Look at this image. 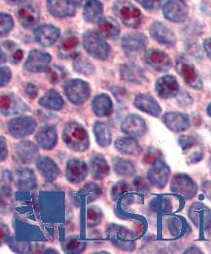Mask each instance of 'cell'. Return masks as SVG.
Segmentation results:
<instances>
[{"label":"cell","instance_id":"6da1fadb","mask_svg":"<svg viewBox=\"0 0 211 254\" xmlns=\"http://www.w3.org/2000/svg\"><path fill=\"white\" fill-rule=\"evenodd\" d=\"M61 138L71 151L86 152L90 147V137L85 127L77 121H68L62 128Z\"/></svg>","mask_w":211,"mask_h":254},{"label":"cell","instance_id":"7a4b0ae2","mask_svg":"<svg viewBox=\"0 0 211 254\" xmlns=\"http://www.w3.org/2000/svg\"><path fill=\"white\" fill-rule=\"evenodd\" d=\"M83 47L91 57L100 61L107 60L111 52L106 38L94 30H88L83 34Z\"/></svg>","mask_w":211,"mask_h":254},{"label":"cell","instance_id":"3957f363","mask_svg":"<svg viewBox=\"0 0 211 254\" xmlns=\"http://www.w3.org/2000/svg\"><path fill=\"white\" fill-rule=\"evenodd\" d=\"M116 17L125 26L137 28L142 23V14L132 3L128 0H117L113 6Z\"/></svg>","mask_w":211,"mask_h":254},{"label":"cell","instance_id":"277c9868","mask_svg":"<svg viewBox=\"0 0 211 254\" xmlns=\"http://www.w3.org/2000/svg\"><path fill=\"white\" fill-rule=\"evenodd\" d=\"M178 143L183 151L186 162L189 165L197 164L204 159V144L199 135L185 134L179 137Z\"/></svg>","mask_w":211,"mask_h":254},{"label":"cell","instance_id":"5b68a950","mask_svg":"<svg viewBox=\"0 0 211 254\" xmlns=\"http://www.w3.org/2000/svg\"><path fill=\"white\" fill-rule=\"evenodd\" d=\"M40 212L46 220L56 221L63 212V197L54 193H44L39 198Z\"/></svg>","mask_w":211,"mask_h":254},{"label":"cell","instance_id":"8992f818","mask_svg":"<svg viewBox=\"0 0 211 254\" xmlns=\"http://www.w3.org/2000/svg\"><path fill=\"white\" fill-rule=\"evenodd\" d=\"M188 215L195 227L206 236L211 233V209L202 203H193L188 209Z\"/></svg>","mask_w":211,"mask_h":254},{"label":"cell","instance_id":"52a82bcc","mask_svg":"<svg viewBox=\"0 0 211 254\" xmlns=\"http://www.w3.org/2000/svg\"><path fill=\"white\" fill-rule=\"evenodd\" d=\"M63 92L71 103L82 105L90 98L91 87L90 84L84 80L70 79L64 83Z\"/></svg>","mask_w":211,"mask_h":254},{"label":"cell","instance_id":"ba28073f","mask_svg":"<svg viewBox=\"0 0 211 254\" xmlns=\"http://www.w3.org/2000/svg\"><path fill=\"white\" fill-rule=\"evenodd\" d=\"M37 127L35 118L27 115H20L12 118L7 123L8 132L17 139H23L34 133Z\"/></svg>","mask_w":211,"mask_h":254},{"label":"cell","instance_id":"9c48e42d","mask_svg":"<svg viewBox=\"0 0 211 254\" xmlns=\"http://www.w3.org/2000/svg\"><path fill=\"white\" fill-rule=\"evenodd\" d=\"M175 67L177 73L183 79L187 86L195 90L203 89L204 84L202 77L191 61L184 57H180L176 62Z\"/></svg>","mask_w":211,"mask_h":254},{"label":"cell","instance_id":"30bf717a","mask_svg":"<svg viewBox=\"0 0 211 254\" xmlns=\"http://www.w3.org/2000/svg\"><path fill=\"white\" fill-rule=\"evenodd\" d=\"M169 176L170 168L161 157L155 160L150 165L147 172V178L150 181L151 185L158 189H163L167 185Z\"/></svg>","mask_w":211,"mask_h":254},{"label":"cell","instance_id":"8fae6325","mask_svg":"<svg viewBox=\"0 0 211 254\" xmlns=\"http://www.w3.org/2000/svg\"><path fill=\"white\" fill-rule=\"evenodd\" d=\"M170 191L183 197L186 200L193 199L198 193V185L193 178L185 174H176L170 182Z\"/></svg>","mask_w":211,"mask_h":254},{"label":"cell","instance_id":"7c38bea8","mask_svg":"<svg viewBox=\"0 0 211 254\" xmlns=\"http://www.w3.org/2000/svg\"><path fill=\"white\" fill-rule=\"evenodd\" d=\"M17 16L20 24L27 29L35 27L40 20L38 6L32 0H22L19 3Z\"/></svg>","mask_w":211,"mask_h":254},{"label":"cell","instance_id":"4fadbf2b","mask_svg":"<svg viewBox=\"0 0 211 254\" xmlns=\"http://www.w3.org/2000/svg\"><path fill=\"white\" fill-rule=\"evenodd\" d=\"M52 61V56L47 52L32 49L27 56L24 69L30 73L45 72Z\"/></svg>","mask_w":211,"mask_h":254},{"label":"cell","instance_id":"5bb4252c","mask_svg":"<svg viewBox=\"0 0 211 254\" xmlns=\"http://www.w3.org/2000/svg\"><path fill=\"white\" fill-rule=\"evenodd\" d=\"M144 62L158 72H166L172 66L170 57L159 49L151 48L144 53Z\"/></svg>","mask_w":211,"mask_h":254},{"label":"cell","instance_id":"9a60e30c","mask_svg":"<svg viewBox=\"0 0 211 254\" xmlns=\"http://www.w3.org/2000/svg\"><path fill=\"white\" fill-rule=\"evenodd\" d=\"M121 130L126 135L135 138L143 137L148 130L146 121L137 114H129L121 124Z\"/></svg>","mask_w":211,"mask_h":254},{"label":"cell","instance_id":"2e32d148","mask_svg":"<svg viewBox=\"0 0 211 254\" xmlns=\"http://www.w3.org/2000/svg\"><path fill=\"white\" fill-rule=\"evenodd\" d=\"M180 86L173 75H164L158 78L155 83V92L162 100L174 99L179 95Z\"/></svg>","mask_w":211,"mask_h":254},{"label":"cell","instance_id":"e0dca14e","mask_svg":"<svg viewBox=\"0 0 211 254\" xmlns=\"http://www.w3.org/2000/svg\"><path fill=\"white\" fill-rule=\"evenodd\" d=\"M1 113L4 116L21 115L29 109L28 105L21 98L12 93L1 95Z\"/></svg>","mask_w":211,"mask_h":254},{"label":"cell","instance_id":"ac0fdd59","mask_svg":"<svg viewBox=\"0 0 211 254\" xmlns=\"http://www.w3.org/2000/svg\"><path fill=\"white\" fill-rule=\"evenodd\" d=\"M162 11L165 19L172 23H184L189 14L185 0H167Z\"/></svg>","mask_w":211,"mask_h":254},{"label":"cell","instance_id":"d6986e66","mask_svg":"<svg viewBox=\"0 0 211 254\" xmlns=\"http://www.w3.org/2000/svg\"><path fill=\"white\" fill-rule=\"evenodd\" d=\"M38 145L29 140H23L14 145V159L21 165H29L37 160Z\"/></svg>","mask_w":211,"mask_h":254},{"label":"cell","instance_id":"ffe728a7","mask_svg":"<svg viewBox=\"0 0 211 254\" xmlns=\"http://www.w3.org/2000/svg\"><path fill=\"white\" fill-rule=\"evenodd\" d=\"M35 143L43 150H53L58 141L57 129L54 125H44L34 135Z\"/></svg>","mask_w":211,"mask_h":254},{"label":"cell","instance_id":"44dd1931","mask_svg":"<svg viewBox=\"0 0 211 254\" xmlns=\"http://www.w3.org/2000/svg\"><path fill=\"white\" fill-rule=\"evenodd\" d=\"M89 166L81 159L72 158L66 162L65 178L71 184H78L87 178Z\"/></svg>","mask_w":211,"mask_h":254},{"label":"cell","instance_id":"7402d4cb","mask_svg":"<svg viewBox=\"0 0 211 254\" xmlns=\"http://www.w3.org/2000/svg\"><path fill=\"white\" fill-rule=\"evenodd\" d=\"M162 122L170 131L181 133L189 129L191 126L190 118L187 114L177 111L166 112L162 116Z\"/></svg>","mask_w":211,"mask_h":254},{"label":"cell","instance_id":"603a6c76","mask_svg":"<svg viewBox=\"0 0 211 254\" xmlns=\"http://www.w3.org/2000/svg\"><path fill=\"white\" fill-rule=\"evenodd\" d=\"M34 40L42 47H50L53 45L60 36L58 27L52 25L37 26L33 32Z\"/></svg>","mask_w":211,"mask_h":254},{"label":"cell","instance_id":"cb8c5ba5","mask_svg":"<svg viewBox=\"0 0 211 254\" xmlns=\"http://www.w3.org/2000/svg\"><path fill=\"white\" fill-rule=\"evenodd\" d=\"M47 10L54 18L73 17L76 14V4L73 0H47Z\"/></svg>","mask_w":211,"mask_h":254},{"label":"cell","instance_id":"d4e9b609","mask_svg":"<svg viewBox=\"0 0 211 254\" xmlns=\"http://www.w3.org/2000/svg\"><path fill=\"white\" fill-rule=\"evenodd\" d=\"M151 37L159 44L173 47L176 44V36L173 31L160 22H154L149 27Z\"/></svg>","mask_w":211,"mask_h":254},{"label":"cell","instance_id":"484cf974","mask_svg":"<svg viewBox=\"0 0 211 254\" xmlns=\"http://www.w3.org/2000/svg\"><path fill=\"white\" fill-rule=\"evenodd\" d=\"M133 105L138 110L156 118L160 116L162 111L158 102L148 94L137 95L133 101Z\"/></svg>","mask_w":211,"mask_h":254},{"label":"cell","instance_id":"4316f807","mask_svg":"<svg viewBox=\"0 0 211 254\" xmlns=\"http://www.w3.org/2000/svg\"><path fill=\"white\" fill-rule=\"evenodd\" d=\"M15 181L16 186L21 191H31L34 190L37 186L36 176L30 168L20 167L15 172Z\"/></svg>","mask_w":211,"mask_h":254},{"label":"cell","instance_id":"83f0119b","mask_svg":"<svg viewBox=\"0 0 211 254\" xmlns=\"http://www.w3.org/2000/svg\"><path fill=\"white\" fill-rule=\"evenodd\" d=\"M36 168L40 175L48 182H53L58 178L60 170L53 159L47 156H40L35 161Z\"/></svg>","mask_w":211,"mask_h":254},{"label":"cell","instance_id":"f1b7e54d","mask_svg":"<svg viewBox=\"0 0 211 254\" xmlns=\"http://www.w3.org/2000/svg\"><path fill=\"white\" fill-rule=\"evenodd\" d=\"M121 79L129 84L141 85L146 81L143 69L134 64H124L120 66Z\"/></svg>","mask_w":211,"mask_h":254},{"label":"cell","instance_id":"f546056e","mask_svg":"<svg viewBox=\"0 0 211 254\" xmlns=\"http://www.w3.org/2000/svg\"><path fill=\"white\" fill-rule=\"evenodd\" d=\"M147 36L140 32L128 33L122 38V48L126 53L132 54L141 51L147 45Z\"/></svg>","mask_w":211,"mask_h":254},{"label":"cell","instance_id":"4dcf8cb0","mask_svg":"<svg viewBox=\"0 0 211 254\" xmlns=\"http://www.w3.org/2000/svg\"><path fill=\"white\" fill-rule=\"evenodd\" d=\"M110 165L103 155H96L90 159L89 172L94 179H105L110 175Z\"/></svg>","mask_w":211,"mask_h":254},{"label":"cell","instance_id":"1f68e13d","mask_svg":"<svg viewBox=\"0 0 211 254\" xmlns=\"http://www.w3.org/2000/svg\"><path fill=\"white\" fill-rule=\"evenodd\" d=\"M79 38L73 33H66L58 44V57L62 59H75L77 56V47Z\"/></svg>","mask_w":211,"mask_h":254},{"label":"cell","instance_id":"d6a6232c","mask_svg":"<svg viewBox=\"0 0 211 254\" xmlns=\"http://www.w3.org/2000/svg\"><path fill=\"white\" fill-rule=\"evenodd\" d=\"M114 146L118 152L127 156H138L142 152V147L137 141V138L130 135L117 138Z\"/></svg>","mask_w":211,"mask_h":254},{"label":"cell","instance_id":"836d02e7","mask_svg":"<svg viewBox=\"0 0 211 254\" xmlns=\"http://www.w3.org/2000/svg\"><path fill=\"white\" fill-rule=\"evenodd\" d=\"M93 132L99 146L106 148L112 144V127L108 123L105 121H96L93 127Z\"/></svg>","mask_w":211,"mask_h":254},{"label":"cell","instance_id":"e575fe53","mask_svg":"<svg viewBox=\"0 0 211 254\" xmlns=\"http://www.w3.org/2000/svg\"><path fill=\"white\" fill-rule=\"evenodd\" d=\"M92 109L98 117H108L114 109L112 99L107 94H99L92 101Z\"/></svg>","mask_w":211,"mask_h":254},{"label":"cell","instance_id":"d590c367","mask_svg":"<svg viewBox=\"0 0 211 254\" xmlns=\"http://www.w3.org/2000/svg\"><path fill=\"white\" fill-rule=\"evenodd\" d=\"M99 32L109 40H116L121 33L119 23L111 17H103L98 23Z\"/></svg>","mask_w":211,"mask_h":254},{"label":"cell","instance_id":"8d00e7d4","mask_svg":"<svg viewBox=\"0 0 211 254\" xmlns=\"http://www.w3.org/2000/svg\"><path fill=\"white\" fill-rule=\"evenodd\" d=\"M110 235L113 236L112 244L115 245L117 248L127 251V252H132L135 248L134 242L132 241L131 232L128 229L121 227L120 228H113V233Z\"/></svg>","mask_w":211,"mask_h":254},{"label":"cell","instance_id":"74e56055","mask_svg":"<svg viewBox=\"0 0 211 254\" xmlns=\"http://www.w3.org/2000/svg\"><path fill=\"white\" fill-rule=\"evenodd\" d=\"M104 6L100 0H88L83 8V18L88 23L98 24L103 18Z\"/></svg>","mask_w":211,"mask_h":254},{"label":"cell","instance_id":"f35d334b","mask_svg":"<svg viewBox=\"0 0 211 254\" xmlns=\"http://www.w3.org/2000/svg\"><path fill=\"white\" fill-rule=\"evenodd\" d=\"M38 103L43 108L48 109V110H53V111L61 110L64 106V101H63L62 97L60 96V94L57 91H55L53 89L47 91L45 93V95L39 99Z\"/></svg>","mask_w":211,"mask_h":254},{"label":"cell","instance_id":"ab89813d","mask_svg":"<svg viewBox=\"0 0 211 254\" xmlns=\"http://www.w3.org/2000/svg\"><path fill=\"white\" fill-rule=\"evenodd\" d=\"M112 163H113L114 172L120 177L131 178L136 173L135 165L131 160L121 158V157H115L112 159Z\"/></svg>","mask_w":211,"mask_h":254},{"label":"cell","instance_id":"60d3db41","mask_svg":"<svg viewBox=\"0 0 211 254\" xmlns=\"http://www.w3.org/2000/svg\"><path fill=\"white\" fill-rule=\"evenodd\" d=\"M167 227L174 237H183L191 232L187 221L181 216H171L167 220Z\"/></svg>","mask_w":211,"mask_h":254},{"label":"cell","instance_id":"b9f144b4","mask_svg":"<svg viewBox=\"0 0 211 254\" xmlns=\"http://www.w3.org/2000/svg\"><path fill=\"white\" fill-rule=\"evenodd\" d=\"M73 68L77 73L84 76H91L96 72V67L94 64L89 59L83 56H78L74 59Z\"/></svg>","mask_w":211,"mask_h":254},{"label":"cell","instance_id":"7bdbcfd3","mask_svg":"<svg viewBox=\"0 0 211 254\" xmlns=\"http://www.w3.org/2000/svg\"><path fill=\"white\" fill-rule=\"evenodd\" d=\"M67 74H68V72L63 66L56 65V64H53V65L49 66L48 69L46 70V76H47L48 81L53 85L61 82L63 79H65Z\"/></svg>","mask_w":211,"mask_h":254},{"label":"cell","instance_id":"ee69618b","mask_svg":"<svg viewBox=\"0 0 211 254\" xmlns=\"http://www.w3.org/2000/svg\"><path fill=\"white\" fill-rule=\"evenodd\" d=\"M2 49L8 54V56L10 57V60L12 63L14 64H18L22 59H23V55L24 52L20 48V46L13 42V41H5L2 43Z\"/></svg>","mask_w":211,"mask_h":254},{"label":"cell","instance_id":"f6af8a7d","mask_svg":"<svg viewBox=\"0 0 211 254\" xmlns=\"http://www.w3.org/2000/svg\"><path fill=\"white\" fill-rule=\"evenodd\" d=\"M62 249L66 254H81L86 249V243L80 242L77 237H69L63 244Z\"/></svg>","mask_w":211,"mask_h":254},{"label":"cell","instance_id":"bcb514c9","mask_svg":"<svg viewBox=\"0 0 211 254\" xmlns=\"http://www.w3.org/2000/svg\"><path fill=\"white\" fill-rule=\"evenodd\" d=\"M103 219L102 209L98 206H91L87 210V224L90 227H95L101 223Z\"/></svg>","mask_w":211,"mask_h":254},{"label":"cell","instance_id":"7dc6e473","mask_svg":"<svg viewBox=\"0 0 211 254\" xmlns=\"http://www.w3.org/2000/svg\"><path fill=\"white\" fill-rule=\"evenodd\" d=\"M130 185L125 182V181H118L116 182L113 187H112V191H111V196H112V200L113 201H118L122 196L126 195L127 193H129L131 191L130 189Z\"/></svg>","mask_w":211,"mask_h":254},{"label":"cell","instance_id":"c3c4849f","mask_svg":"<svg viewBox=\"0 0 211 254\" xmlns=\"http://www.w3.org/2000/svg\"><path fill=\"white\" fill-rule=\"evenodd\" d=\"M14 27V21L13 18L7 13L0 14V31L1 37L8 34Z\"/></svg>","mask_w":211,"mask_h":254},{"label":"cell","instance_id":"681fc988","mask_svg":"<svg viewBox=\"0 0 211 254\" xmlns=\"http://www.w3.org/2000/svg\"><path fill=\"white\" fill-rule=\"evenodd\" d=\"M84 193L87 195V197H89V202H93L94 200H96L97 198H99L102 194V189L101 187L94 183V182H89L84 186L83 189Z\"/></svg>","mask_w":211,"mask_h":254},{"label":"cell","instance_id":"f907efd6","mask_svg":"<svg viewBox=\"0 0 211 254\" xmlns=\"http://www.w3.org/2000/svg\"><path fill=\"white\" fill-rule=\"evenodd\" d=\"M135 1H137L143 8L149 11L157 10L162 5V2H163V0H135Z\"/></svg>","mask_w":211,"mask_h":254},{"label":"cell","instance_id":"816d5d0a","mask_svg":"<svg viewBox=\"0 0 211 254\" xmlns=\"http://www.w3.org/2000/svg\"><path fill=\"white\" fill-rule=\"evenodd\" d=\"M150 181L145 178L138 177L134 179V187L139 191V192H148L150 190Z\"/></svg>","mask_w":211,"mask_h":254},{"label":"cell","instance_id":"f5cc1de1","mask_svg":"<svg viewBox=\"0 0 211 254\" xmlns=\"http://www.w3.org/2000/svg\"><path fill=\"white\" fill-rule=\"evenodd\" d=\"M0 74H1L0 86L1 88H4L10 83L12 79V71L8 66H2L0 69Z\"/></svg>","mask_w":211,"mask_h":254},{"label":"cell","instance_id":"db71d44e","mask_svg":"<svg viewBox=\"0 0 211 254\" xmlns=\"http://www.w3.org/2000/svg\"><path fill=\"white\" fill-rule=\"evenodd\" d=\"M160 157V153L157 149H150L148 152L146 153L144 159H143V162L144 163H150L152 164L155 160H157L158 158Z\"/></svg>","mask_w":211,"mask_h":254},{"label":"cell","instance_id":"11a10c76","mask_svg":"<svg viewBox=\"0 0 211 254\" xmlns=\"http://www.w3.org/2000/svg\"><path fill=\"white\" fill-rule=\"evenodd\" d=\"M0 139H1V141H0V143H1V156H0L1 158H0V160H1V162H4V161H6L7 158H8L9 150H8L6 138H5L3 135H1Z\"/></svg>","mask_w":211,"mask_h":254},{"label":"cell","instance_id":"9f6ffc18","mask_svg":"<svg viewBox=\"0 0 211 254\" xmlns=\"http://www.w3.org/2000/svg\"><path fill=\"white\" fill-rule=\"evenodd\" d=\"M25 93H26V95H27L28 98L34 99L37 96V94H38L37 87L35 85L31 84V83H28V84H27L26 88H25Z\"/></svg>","mask_w":211,"mask_h":254},{"label":"cell","instance_id":"6f0895ef","mask_svg":"<svg viewBox=\"0 0 211 254\" xmlns=\"http://www.w3.org/2000/svg\"><path fill=\"white\" fill-rule=\"evenodd\" d=\"M202 190L205 196L211 201V180H205L202 183Z\"/></svg>","mask_w":211,"mask_h":254},{"label":"cell","instance_id":"680465c9","mask_svg":"<svg viewBox=\"0 0 211 254\" xmlns=\"http://www.w3.org/2000/svg\"><path fill=\"white\" fill-rule=\"evenodd\" d=\"M204 49L207 53L208 57L211 60V38H208L204 41Z\"/></svg>","mask_w":211,"mask_h":254},{"label":"cell","instance_id":"91938a15","mask_svg":"<svg viewBox=\"0 0 211 254\" xmlns=\"http://www.w3.org/2000/svg\"><path fill=\"white\" fill-rule=\"evenodd\" d=\"M203 254V252L201 251V249H199L198 247H196V246H193V247H191V248H189V249H187L186 251H185V254Z\"/></svg>","mask_w":211,"mask_h":254},{"label":"cell","instance_id":"94428289","mask_svg":"<svg viewBox=\"0 0 211 254\" xmlns=\"http://www.w3.org/2000/svg\"><path fill=\"white\" fill-rule=\"evenodd\" d=\"M8 58H9L8 54L1 48V64L6 63L8 61Z\"/></svg>","mask_w":211,"mask_h":254},{"label":"cell","instance_id":"6125c7cd","mask_svg":"<svg viewBox=\"0 0 211 254\" xmlns=\"http://www.w3.org/2000/svg\"><path fill=\"white\" fill-rule=\"evenodd\" d=\"M74 2H75V4L76 5H78V6H82L83 4L85 5L86 4V2L88 1V0H73Z\"/></svg>","mask_w":211,"mask_h":254},{"label":"cell","instance_id":"be15d7a7","mask_svg":"<svg viewBox=\"0 0 211 254\" xmlns=\"http://www.w3.org/2000/svg\"><path fill=\"white\" fill-rule=\"evenodd\" d=\"M207 114L211 117V102L209 103V105L207 106Z\"/></svg>","mask_w":211,"mask_h":254}]
</instances>
